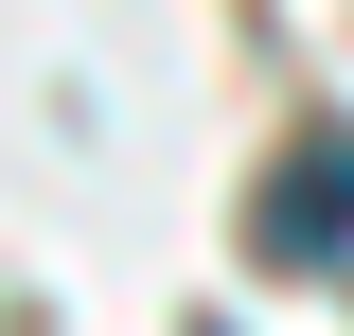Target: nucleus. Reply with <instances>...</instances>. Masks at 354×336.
Segmentation results:
<instances>
[{"label": "nucleus", "instance_id": "nucleus-1", "mask_svg": "<svg viewBox=\"0 0 354 336\" xmlns=\"http://www.w3.org/2000/svg\"><path fill=\"white\" fill-rule=\"evenodd\" d=\"M248 265H283V283L354 265V124H301L283 160H266V195H248Z\"/></svg>", "mask_w": 354, "mask_h": 336}]
</instances>
